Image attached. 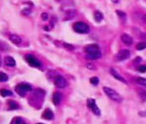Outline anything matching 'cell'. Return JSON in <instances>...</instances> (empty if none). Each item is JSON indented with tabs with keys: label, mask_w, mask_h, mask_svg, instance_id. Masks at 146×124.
Returning <instances> with one entry per match:
<instances>
[{
	"label": "cell",
	"mask_w": 146,
	"mask_h": 124,
	"mask_svg": "<svg viewBox=\"0 0 146 124\" xmlns=\"http://www.w3.org/2000/svg\"><path fill=\"white\" fill-rule=\"evenodd\" d=\"M73 29L79 34H87L90 32V27L82 22H75L73 25Z\"/></svg>",
	"instance_id": "cell-2"
},
{
	"label": "cell",
	"mask_w": 146,
	"mask_h": 124,
	"mask_svg": "<svg viewBox=\"0 0 146 124\" xmlns=\"http://www.w3.org/2000/svg\"><path fill=\"white\" fill-rule=\"evenodd\" d=\"M143 18H144V19H145V20H146V15H145V16H144V17H143Z\"/></svg>",
	"instance_id": "cell-34"
},
{
	"label": "cell",
	"mask_w": 146,
	"mask_h": 124,
	"mask_svg": "<svg viewBox=\"0 0 146 124\" xmlns=\"http://www.w3.org/2000/svg\"><path fill=\"white\" fill-rule=\"evenodd\" d=\"M30 12H31V11L29 10V9H24L23 11H22V15H26V16L29 15V14H30Z\"/></svg>",
	"instance_id": "cell-28"
},
{
	"label": "cell",
	"mask_w": 146,
	"mask_h": 124,
	"mask_svg": "<svg viewBox=\"0 0 146 124\" xmlns=\"http://www.w3.org/2000/svg\"><path fill=\"white\" fill-rule=\"evenodd\" d=\"M111 1L113 2V3H114V4H117L119 2V0H111Z\"/></svg>",
	"instance_id": "cell-32"
},
{
	"label": "cell",
	"mask_w": 146,
	"mask_h": 124,
	"mask_svg": "<svg viewBox=\"0 0 146 124\" xmlns=\"http://www.w3.org/2000/svg\"><path fill=\"white\" fill-rule=\"evenodd\" d=\"M109 72H110V73L112 74V76L114 78H116V79H118L119 81H120V82H123V83H125V84H126V80L125 79V78H123V76H121L120 75V73H119L118 72H117L114 68H110V70H109Z\"/></svg>",
	"instance_id": "cell-9"
},
{
	"label": "cell",
	"mask_w": 146,
	"mask_h": 124,
	"mask_svg": "<svg viewBox=\"0 0 146 124\" xmlns=\"http://www.w3.org/2000/svg\"><path fill=\"white\" fill-rule=\"evenodd\" d=\"M25 59L27 63L30 65L31 67H40L41 66V61L36 59L35 56L31 55V54H27L25 56Z\"/></svg>",
	"instance_id": "cell-4"
},
{
	"label": "cell",
	"mask_w": 146,
	"mask_h": 124,
	"mask_svg": "<svg viewBox=\"0 0 146 124\" xmlns=\"http://www.w3.org/2000/svg\"><path fill=\"white\" fill-rule=\"evenodd\" d=\"M63 45H64V46H65V47L66 49H68V50H73V49H74V47H73L72 45H71V44L64 43Z\"/></svg>",
	"instance_id": "cell-27"
},
{
	"label": "cell",
	"mask_w": 146,
	"mask_h": 124,
	"mask_svg": "<svg viewBox=\"0 0 146 124\" xmlns=\"http://www.w3.org/2000/svg\"><path fill=\"white\" fill-rule=\"evenodd\" d=\"M120 38H121V41L123 42V43H125L127 46H131L133 43L132 37L130 35H128V34H123V35H121V37Z\"/></svg>",
	"instance_id": "cell-10"
},
{
	"label": "cell",
	"mask_w": 146,
	"mask_h": 124,
	"mask_svg": "<svg viewBox=\"0 0 146 124\" xmlns=\"http://www.w3.org/2000/svg\"><path fill=\"white\" fill-rule=\"evenodd\" d=\"M130 55H131L130 51L127 49H124V50H121L118 53V54L116 55V59L119 61H122V60L127 59L130 57Z\"/></svg>",
	"instance_id": "cell-7"
},
{
	"label": "cell",
	"mask_w": 146,
	"mask_h": 124,
	"mask_svg": "<svg viewBox=\"0 0 146 124\" xmlns=\"http://www.w3.org/2000/svg\"><path fill=\"white\" fill-rule=\"evenodd\" d=\"M54 84L58 87V88H65L67 85V82L65 80V78L64 77H62L61 75H58L55 77L54 78Z\"/></svg>",
	"instance_id": "cell-6"
},
{
	"label": "cell",
	"mask_w": 146,
	"mask_h": 124,
	"mask_svg": "<svg viewBox=\"0 0 146 124\" xmlns=\"http://www.w3.org/2000/svg\"><path fill=\"white\" fill-rule=\"evenodd\" d=\"M138 72L140 73H146V66L145 65H142V66H139L138 68H137Z\"/></svg>",
	"instance_id": "cell-26"
},
{
	"label": "cell",
	"mask_w": 146,
	"mask_h": 124,
	"mask_svg": "<svg viewBox=\"0 0 146 124\" xmlns=\"http://www.w3.org/2000/svg\"><path fill=\"white\" fill-rule=\"evenodd\" d=\"M31 90H32V87L27 84H20L16 85V93L19 94L21 97H24L26 95L27 91H30Z\"/></svg>",
	"instance_id": "cell-3"
},
{
	"label": "cell",
	"mask_w": 146,
	"mask_h": 124,
	"mask_svg": "<svg viewBox=\"0 0 146 124\" xmlns=\"http://www.w3.org/2000/svg\"><path fill=\"white\" fill-rule=\"evenodd\" d=\"M98 51H100V48H99V46L96 44H90L85 47V52L87 53V54L94 53Z\"/></svg>",
	"instance_id": "cell-8"
},
{
	"label": "cell",
	"mask_w": 146,
	"mask_h": 124,
	"mask_svg": "<svg viewBox=\"0 0 146 124\" xmlns=\"http://www.w3.org/2000/svg\"><path fill=\"white\" fill-rule=\"evenodd\" d=\"M42 117L46 120H52L53 119V113L51 109H46L44 113L42 114Z\"/></svg>",
	"instance_id": "cell-14"
},
{
	"label": "cell",
	"mask_w": 146,
	"mask_h": 124,
	"mask_svg": "<svg viewBox=\"0 0 146 124\" xmlns=\"http://www.w3.org/2000/svg\"><path fill=\"white\" fill-rule=\"evenodd\" d=\"M37 124H43V123H37Z\"/></svg>",
	"instance_id": "cell-35"
},
{
	"label": "cell",
	"mask_w": 146,
	"mask_h": 124,
	"mask_svg": "<svg viewBox=\"0 0 146 124\" xmlns=\"http://www.w3.org/2000/svg\"><path fill=\"white\" fill-rule=\"evenodd\" d=\"M103 91L106 93V95L112 100L117 102V103H120L122 101V98L118 92H116L114 90L109 88V87H103Z\"/></svg>",
	"instance_id": "cell-1"
},
{
	"label": "cell",
	"mask_w": 146,
	"mask_h": 124,
	"mask_svg": "<svg viewBox=\"0 0 146 124\" xmlns=\"http://www.w3.org/2000/svg\"><path fill=\"white\" fill-rule=\"evenodd\" d=\"M9 106H10V109H16L18 108V105L15 101H10L9 102Z\"/></svg>",
	"instance_id": "cell-24"
},
{
	"label": "cell",
	"mask_w": 146,
	"mask_h": 124,
	"mask_svg": "<svg viewBox=\"0 0 146 124\" xmlns=\"http://www.w3.org/2000/svg\"><path fill=\"white\" fill-rule=\"evenodd\" d=\"M87 105L90 109V110L96 115H101V111H100V109L97 107L96 105V103L95 101V99L93 98H89L87 100Z\"/></svg>",
	"instance_id": "cell-5"
},
{
	"label": "cell",
	"mask_w": 146,
	"mask_h": 124,
	"mask_svg": "<svg viewBox=\"0 0 146 124\" xmlns=\"http://www.w3.org/2000/svg\"><path fill=\"white\" fill-rule=\"evenodd\" d=\"M2 66V59H1V57H0V67Z\"/></svg>",
	"instance_id": "cell-33"
},
{
	"label": "cell",
	"mask_w": 146,
	"mask_h": 124,
	"mask_svg": "<svg viewBox=\"0 0 146 124\" xmlns=\"http://www.w3.org/2000/svg\"><path fill=\"white\" fill-rule=\"evenodd\" d=\"M0 95H1L2 97H9V96L12 95V92L9 90H6V89H1L0 90Z\"/></svg>",
	"instance_id": "cell-17"
},
{
	"label": "cell",
	"mask_w": 146,
	"mask_h": 124,
	"mask_svg": "<svg viewBox=\"0 0 146 124\" xmlns=\"http://www.w3.org/2000/svg\"><path fill=\"white\" fill-rule=\"evenodd\" d=\"M8 76L5 73H0V82H5L8 80Z\"/></svg>",
	"instance_id": "cell-22"
},
{
	"label": "cell",
	"mask_w": 146,
	"mask_h": 124,
	"mask_svg": "<svg viewBox=\"0 0 146 124\" xmlns=\"http://www.w3.org/2000/svg\"><path fill=\"white\" fill-rule=\"evenodd\" d=\"M11 124H26V123L24 122V121L21 117H15L12 120Z\"/></svg>",
	"instance_id": "cell-19"
},
{
	"label": "cell",
	"mask_w": 146,
	"mask_h": 124,
	"mask_svg": "<svg viewBox=\"0 0 146 124\" xmlns=\"http://www.w3.org/2000/svg\"><path fill=\"white\" fill-rule=\"evenodd\" d=\"M62 99V94L60 92H55L52 97V102L55 105H58L61 102Z\"/></svg>",
	"instance_id": "cell-12"
},
{
	"label": "cell",
	"mask_w": 146,
	"mask_h": 124,
	"mask_svg": "<svg viewBox=\"0 0 146 124\" xmlns=\"http://www.w3.org/2000/svg\"><path fill=\"white\" fill-rule=\"evenodd\" d=\"M138 96L140 97V98L143 101H145L146 100V90L139 89L138 90Z\"/></svg>",
	"instance_id": "cell-18"
},
{
	"label": "cell",
	"mask_w": 146,
	"mask_h": 124,
	"mask_svg": "<svg viewBox=\"0 0 146 124\" xmlns=\"http://www.w3.org/2000/svg\"><path fill=\"white\" fill-rule=\"evenodd\" d=\"M94 19H95V21L96 22H101V20L103 19V15H102V13L101 12V11H96L95 13H94Z\"/></svg>",
	"instance_id": "cell-16"
},
{
	"label": "cell",
	"mask_w": 146,
	"mask_h": 124,
	"mask_svg": "<svg viewBox=\"0 0 146 124\" xmlns=\"http://www.w3.org/2000/svg\"><path fill=\"white\" fill-rule=\"evenodd\" d=\"M9 39H10V41L12 42V43H14L15 45H20L21 43H22V38L19 36H17V35H15V34H11L10 36V37H9Z\"/></svg>",
	"instance_id": "cell-11"
},
{
	"label": "cell",
	"mask_w": 146,
	"mask_h": 124,
	"mask_svg": "<svg viewBox=\"0 0 146 124\" xmlns=\"http://www.w3.org/2000/svg\"><path fill=\"white\" fill-rule=\"evenodd\" d=\"M146 48V42H139L137 45V50H143Z\"/></svg>",
	"instance_id": "cell-21"
},
{
	"label": "cell",
	"mask_w": 146,
	"mask_h": 124,
	"mask_svg": "<svg viewBox=\"0 0 146 124\" xmlns=\"http://www.w3.org/2000/svg\"><path fill=\"white\" fill-rule=\"evenodd\" d=\"M76 14H77V11H74V10H70L69 11H67V12H66V16H68V17H69V18H72V17H74V16H76Z\"/></svg>",
	"instance_id": "cell-23"
},
{
	"label": "cell",
	"mask_w": 146,
	"mask_h": 124,
	"mask_svg": "<svg viewBox=\"0 0 146 124\" xmlns=\"http://www.w3.org/2000/svg\"><path fill=\"white\" fill-rule=\"evenodd\" d=\"M88 68H90V69H92V70H94L95 69V66L93 65V64H91V63H89L87 66H86Z\"/></svg>",
	"instance_id": "cell-31"
},
{
	"label": "cell",
	"mask_w": 146,
	"mask_h": 124,
	"mask_svg": "<svg viewBox=\"0 0 146 124\" xmlns=\"http://www.w3.org/2000/svg\"><path fill=\"white\" fill-rule=\"evenodd\" d=\"M5 63L6 66L12 67L16 66V60L11 56H6L5 59Z\"/></svg>",
	"instance_id": "cell-13"
},
{
	"label": "cell",
	"mask_w": 146,
	"mask_h": 124,
	"mask_svg": "<svg viewBox=\"0 0 146 124\" xmlns=\"http://www.w3.org/2000/svg\"><path fill=\"white\" fill-rule=\"evenodd\" d=\"M137 83L140 85H143V86H145L146 87V78H137L136 79Z\"/></svg>",
	"instance_id": "cell-20"
},
{
	"label": "cell",
	"mask_w": 146,
	"mask_h": 124,
	"mask_svg": "<svg viewBox=\"0 0 146 124\" xmlns=\"http://www.w3.org/2000/svg\"><path fill=\"white\" fill-rule=\"evenodd\" d=\"M41 18H42V20L46 21V20L48 19V15H47L46 13H42V14H41Z\"/></svg>",
	"instance_id": "cell-29"
},
{
	"label": "cell",
	"mask_w": 146,
	"mask_h": 124,
	"mask_svg": "<svg viewBox=\"0 0 146 124\" xmlns=\"http://www.w3.org/2000/svg\"><path fill=\"white\" fill-rule=\"evenodd\" d=\"M90 81V83H91L93 85H97V84H99V78H98L97 77H93V78H91Z\"/></svg>",
	"instance_id": "cell-25"
},
{
	"label": "cell",
	"mask_w": 146,
	"mask_h": 124,
	"mask_svg": "<svg viewBox=\"0 0 146 124\" xmlns=\"http://www.w3.org/2000/svg\"><path fill=\"white\" fill-rule=\"evenodd\" d=\"M116 13L118 14L120 16H122V17H125V16H126V14H125L124 12H121V11H116Z\"/></svg>",
	"instance_id": "cell-30"
},
{
	"label": "cell",
	"mask_w": 146,
	"mask_h": 124,
	"mask_svg": "<svg viewBox=\"0 0 146 124\" xmlns=\"http://www.w3.org/2000/svg\"><path fill=\"white\" fill-rule=\"evenodd\" d=\"M101 57V51H98L96 53H90V54H87L86 55V58L89 59H100Z\"/></svg>",
	"instance_id": "cell-15"
}]
</instances>
